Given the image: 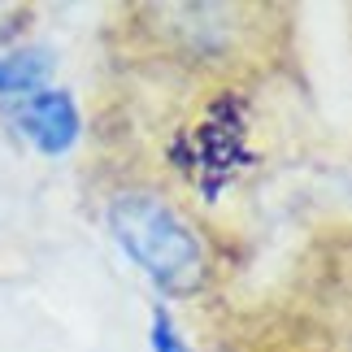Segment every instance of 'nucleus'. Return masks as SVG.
Segmentation results:
<instances>
[{
  "label": "nucleus",
  "instance_id": "1",
  "mask_svg": "<svg viewBox=\"0 0 352 352\" xmlns=\"http://www.w3.org/2000/svg\"><path fill=\"white\" fill-rule=\"evenodd\" d=\"M109 231L118 248L170 296H187L205 283V248L166 200L126 192L109 205Z\"/></svg>",
  "mask_w": 352,
  "mask_h": 352
},
{
  "label": "nucleus",
  "instance_id": "2",
  "mask_svg": "<svg viewBox=\"0 0 352 352\" xmlns=\"http://www.w3.org/2000/svg\"><path fill=\"white\" fill-rule=\"evenodd\" d=\"M18 131L31 140L44 157H61L70 153L78 131H83V118H78V104L70 91H35V96H26L18 104Z\"/></svg>",
  "mask_w": 352,
  "mask_h": 352
},
{
  "label": "nucleus",
  "instance_id": "3",
  "mask_svg": "<svg viewBox=\"0 0 352 352\" xmlns=\"http://www.w3.org/2000/svg\"><path fill=\"white\" fill-rule=\"evenodd\" d=\"M52 74L48 48H13L0 52V96H35Z\"/></svg>",
  "mask_w": 352,
  "mask_h": 352
},
{
  "label": "nucleus",
  "instance_id": "4",
  "mask_svg": "<svg viewBox=\"0 0 352 352\" xmlns=\"http://www.w3.org/2000/svg\"><path fill=\"white\" fill-rule=\"evenodd\" d=\"M148 344H153V352H196L192 344L179 335V327H174V318L166 314V309H153V335H148Z\"/></svg>",
  "mask_w": 352,
  "mask_h": 352
}]
</instances>
